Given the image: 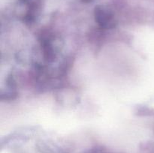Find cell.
<instances>
[{
    "instance_id": "6da1fadb",
    "label": "cell",
    "mask_w": 154,
    "mask_h": 153,
    "mask_svg": "<svg viewBox=\"0 0 154 153\" xmlns=\"http://www.w3.org/2000/svg\"><path fill=\"white\" fill-rule=\"evenodd\" d=\"M95 20L103 29H113L117 26V20L111 10L105 7H97L94 13Z\"/></svg>"
},
{
    "instance_id": "7a4b0ae2",
    "label": "cell",
    "mask_w": 154,
    "mask_h": 153,
    "mask_svg": "<svg viewBox=\"0 0 154 153\" xmlns=\"http://www.w3.org/2000/svg\"><path fill=\"white\" fill-rule=\"evenodd\" d=\"M44 57L48 62H53L57 58V49L50 38H45L42 41Z\"/></svg>"
},
{
    "instance_id": "3957f363",
    "label": "cell",
    "mask_w": 154,
    "mask_h": 153,
    "mask_svg": "<svg viewBox=\"0 0 154 153\" xmlns=\"http://www.w3.org/2000/svg\"><path fill=\"white\" fill-rule=\"evenodd\" d=\"M7 88H8L4 94H1L2 100H14L17 97V85L14 76L12 74L9 75L7 79Z\"/></svg>"
}]
</instances>
